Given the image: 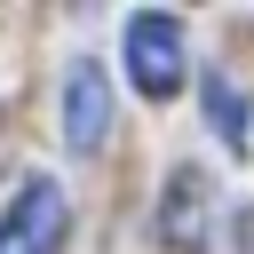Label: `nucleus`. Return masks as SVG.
Returning <instances> with one entry per match:
<instances>
[{
	"label": "nucleus",
	"mask_w": 254,
	"mask_h": 254,
	"mask_svg": "<svg viewBox=\"0 0 254 254\" xmlns=\"http://www.w3.org/2000/svg\"><path fill=\"white\" fill-rule=\"evenodd\" d=\"M64 230H71V198L56 175H24L0 206V254H64Z\"/></svg>",
	"instance_id": "1"
},
{
	"label": "nucleus",
	"mask_w": 254,
	"mask_h": 254,
	"mask_svg": "<svg viewBox=\"0 0 254 254\" xmlns=\"http://www.w3.org/2000/svg\"><path fill=\"white\" fill-rule=\"evenodd\" d=\"M103 135H111V79H103V64H71V79H64V151H103Z\"/></svg>",
	"instance_id": "3"
},
{
	"label": "nucleus",
	"mask_w": 254,
	"mask_h": 254,
	"mask_svg": "<svg viewBox=\"0 0 254 254\" xmlns=\"http://www.w3.org/2000/svg\"><path fill=\"white\" fill-rule=\"evenodd\" d=\"M127 79H135V95H151V103L183 95L190 56H183V24H175V16H159V8L127 16Z\"/></svg>",
	"instance_id": "2"
},
{
	"label": "nucleus",
	"mask_w": 254,
	"mask_h": 254,
	"mask_svg": "<svg viewBox=\"0 0 254 254\" xmlns=\"http://www.w3.org/2000/svg\"><path fill=\"white\" fill-rule=\"evenodd\" d=\"M206 119H214V135H222L230 151H246V87H238V79L206 71Z\"/></svg>",
	"instance_id": "5"
},
{
	"label": "nucleus",
	"mask_w": 254,
	"mask_h": 254,
	"mask_svg": "<svg viewBox=\"0 0 254 254\" xmlns=\"http://www.w3.org/2000/svg\"><path fill=\"white\" fill-rule=\"evenodd\" d=\"M159 246L206 254V175H198V167H175V183H167V198H159Z\"/></svg>",
	"instance_id": "4"
}]
</instances>
